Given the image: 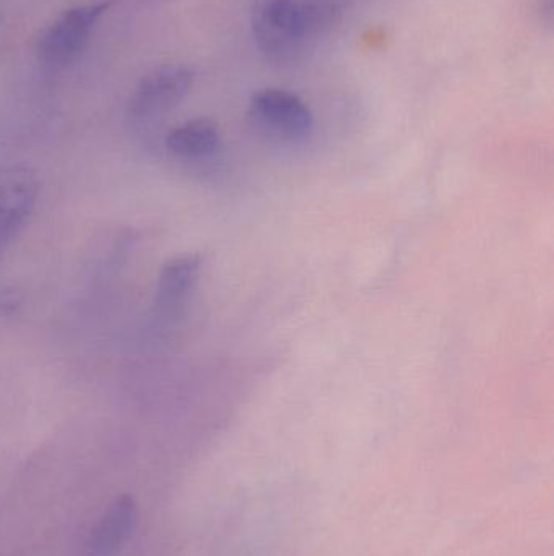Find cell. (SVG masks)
Here are the masks:
<instances>
[{"label": "cell", "mask_w": 554, "mask_h": 556, "mask_svg": "<svg viewBox=\"0 0 554 556\" xmlns=\"http://www.w3.org/2000/svg\"><path fill=\"white\" fill-rule=\"evenodd\" d=\"M140 509L136 496L120 495L100 516L88 547L96 556H113L123 551L139 528Z\"/></svg>", "instance_id": "8992f818"}, {"label": "cell", "mask_w": 554, "mask_h": 556, "mask_svg": "<svg viewBox=\"0 0 554 556\" xmlns=\"http://www.w3.org/2000/svg\"><path fill=\"white\" fill-rule=\"evenodd\" d=\"M221 146L220 130L210 119L188 121L175 127L166 137L169 152L182 159H205Z\"/></svg>", "instance_id": "ba28073f"}, {"label": "cell", "mask_w": 554, "mask_h": 556, "mask_svg": "<svg viewBox=\"0 0 554 556\" xmlns=\"http://www.w3.org/2000/svg\"><path fill=\"white\" fill-rule=\"evenodd\" d=\"M201 269L202 257L198 254H184L169 260L159 270L156 306L162 311L181 306L194 288Z\"/></svg>", "instance_id": "52a82bcc"}, {"label": "cell", "mask_w": 554, "mask_h": 556, "mask_svg": "<svg viewBox=\"0 0 554 556\" xmlns=\"http://www.w3.org/2000/svg\"><path fill=\"white\" fill-rule=\"evenodd\" d=\"M39 179L25 165L0 166V240H9L35 211Z\"/></svg>", "instance_id": "5b68a950"}, {"label": "cell", "mask_w": 554, "mask_h": 556, "mask_svg": "<svg viewBox=\"0 0 554 556\" xmlns=\"http://www.w3.org/2000/svg\"><path fill=\"white\" fill-rule=\"evenodd\" d=\"M20 300L12 291H0V316L15 313L18 307Z\"/></svg>", "instance_id": "30bf717a"}, {"label": "cell", "mask_w": 554, "mask_h": 556, "mask_svg": "<svg viewBox=\"0 0 554 556\" xmlns=\"http://www.w3.org/2000/svg\"><path fill=\"white\" fill-rule=\"evenodd\" d=\"M249 116L262 129L289 140L305 139L314 124L311 110L301 98L276 88L257 91L250 98Z\"/></svg>", "instance_id": "3957f363"}, {"label": "cell", "mask_w": 554, "mask_h": 556, "mask_svg": "<svg viewBox=\"0 0 554 556\" xmlns=\"http://www.w3.org/2000/svg\"><path fill=\"white\" fill-rule=\"evenodd\" d=\"M298 10L306 41H311L338 22L344 0H299Z\"/></svg>", "instance_id": "9c48e42d"}, {"label": "cell", "mask_w": 554, "mask_h": 556, "mask_svg": "<svg viewBox=\"0 0 554 556\" xmlns=\"http://www.w3.org/2000/svg\"><path fill=\"white\" fill-rule=\"evenodd\" d=\"M194 84V72L182 65L158 68L142 78L130 98L129 117L136 123L155 119L178 106Z\"/></svg>", "instance_id": "277c9868"}, {"label": "cell", "mask_w": 554, "mask_h": 556, "mask_svg": "<svg viewBox=\"0 0 554 556\" xmlns=\"http://www.w3.org/2000/svg\"><path fill=\"white\" fill-rule=\"evenodd\" d=\"M254 41L269 61L288 64L305 48L298 0H254L250 9Z\"/></svg>", "instance_id": "6da1fadb"}, {"label": "cell", "mask_w": 554, "mask_h": 556, "mask_svg": "<svg viewBox=\"0 0 554 556\" xmlns=\"http://www.w3.org/2000/svg\"><path fill=\"white\" fill-rule=\"evenodd\" d=\"M109 7V2H98L67 10L39 38V59L51 67L72 64L83 51L98 20Z\"/></svg>", "instance_id": "7a4b0ae2"}]
</instances>
